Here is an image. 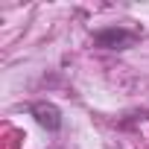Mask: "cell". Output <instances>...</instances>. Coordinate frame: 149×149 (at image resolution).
<instances>
[{"mask_svg":"<svg viewBox=\"0 0 149 149\" xmlns=\"http://www.w3.org/2000/svg\"><path fill=\"white\" fill-rule=\"evenodd\" d=\"M137 38H140V32L126 29V26H105V29L94 32V44L102 50H129Z\"/></svg>","mask_w":149,"mask_h":149,"instance_id":"1","label":"cell"},{"mask_svg":"<svg viewBox=\"0 0 149 149\" xmlns=\"http://www.w3.org/2000/svg\"><path fill=\"white\" fill-rule=\"evenodd\" d=\"M29 114L38 120V126H44L47 132H58L61 129V111L53 105V102H32L29 105Z\"/></svg>","mask_w":149,"mask_h":149,"instance_id":"2","label":"cell"}]
</instances>
